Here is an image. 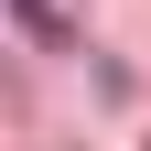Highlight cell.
<instances>
[{"instance_id": "1", "label": "cell", "mask_w": 151, "mask_h": 151, "mask_svg": "<svg viewBox=\"0 0 151 151\" xmlns=\"http://www.w3.org/2000/svg\"><path fill=\"white\" fill-rule=\"evenodd\" d=\"M11 22L32 32V54H76L86 32H76V0H11Z\"/></svg>"}]
</instances>
